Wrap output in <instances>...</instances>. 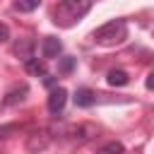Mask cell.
Wrapping results in <instances>:
<instances>
[{
  "mask_svg": "<svg viewBox=\"0 0 154 154\" xmlns=\"http://www.w3.org/2000/svg\"><path fill=\"white\" fill-rule=\"evenodd\" d=\"M123 142H118V140H113V142H106L103 147H99L96 149V154H123Z\"/></svg>",
  "mask_w": 154,
  "mask_h": 154,
  "instance_id": "cell-12",
  "label": "cell"
},
{
  "mask_svg": "<svg viewBox=\"0 0 154 154\" xmlns=\"http://www.w3.org/2000/svg\"><path fill=\"white\" fill-rule=\"evenodd\" d=\"M106 82H108L111 87H125V84L130 82V77H128L125 70H111V72L106 75Z\"/></svg>",
  "mask_w": 154,
  "mask_h": 154,
  "instance_id": "cell-9",
  "label": "cell"
},
{
  "mask_svg": "<svg viewBox=\"0 0 154 154\" xmlns=\"http://www.w3.org/2000/svg\"><path fill=\"white\" fill-rule=\"evenodd\" d=\"M75 106L77 108H89V106H94V101H96V94L91 91V89H87V87H82V89H77L75 91Z\"/></svg>",
  "mask_w": 154,
  "mask_h": 154,
  "instance_id": "cell-8",
  "label": "cell"
},
{
  "mask_svg": "<svg viewBox=\"0 0 154 154\" xmlns=\"http://www.w3.org/2000/svg\"><path fill=\"white\" fill-rule=\"evenodd\" d=\"M29 89H26V84H19V87H14L7 96H5V101H2V106H14V103H19L22 99H24V94H26Z\"/></svg>",
  "mask_w": 154,
  "mask_h": 154,
  "instance_id": "cell-10",
  "label": "cell"
},
{
  "mask_svg": "<svg viewBox=\"0 0 154 154\" xmlns=\"http://www.w3.org/2000/svg\"><path fill=\"white\" fill-rule=\"evenodd\" d=\"M0 154H2V149H0Z\"/></svg>",
  "mask_w": 154,
  "mask_h": 154,
  "instance_id": "cell-19",
  "label": "cell"
},
{
  "mask_svg": "<svg viewBox=\"0 0 154 154\" xmlns=\"http://www.w3.org/2000/svg\"><path fill=\"white\" fill-rule=\"evenodd\" d=\"M75 63H77V60H75L72 55L60 58V63H58V72H60V75H70V72L75 70Z\"/></svg>",
  "mask_w": 154,
  "mask_h": 154,
  "instance_id": "cell-13",
  "label": "cell"
},
{
  "mask_svg": "<svg viewBox=\"0 0 154 154\" xmlns=\"http://www.w3.org/2000/svg\"><path fill=\"white\" fill-rule=\"evenodd\" d=\"M22 125H17V123H10V125H2L0 128V137H10V132H17Z\"/></svg>",
  "mask_w": 154,
  "mask_h": 154,
  "instance_id": "cell-15",
  "label": "cell"
},
{
  "mask_svg": "<svg viewBox=\"0 0 154 154\" xmlns=\"http://www.w3.org/2000/svg\"><path fill=\"white\" fill-rule=\"evenodd\" d=\"M89 10H91V2L89 0H63V2H58L53 7V22L58 26H72Z\"/></svg>",
  "mask_w": 154,
  "mask_h": 154,
  "instance_id": "cell-1",
  "label": "cell"
},
{
  "mask_svg": "<svg viewBox=\"0 0 154 154\" xmlns=\"http://www.w3.org/2000/svg\"><path fill=\"white\" fill-rule=\"evenodd\" d=\"M65 103H67V89H65V87L51 89V94H48V111H51L53 116H58V113H63Z\"/></svg>",
  "mask_w": 154,
  "mask_h": 154,
  "instance_id": "cell-4",
  "label": "cell"
},
{
  "mask_svg": "<svg viewBox=\"0 0 154 154\" xmlns=\"http://www.w3.org/2000/svg\"><path fill=\"white\" fill-rule=\"evenodd\" d=\"M144 87H147L149 91H154V70L147 75V79H144Z\"/></svg>",
  "mask_w": 154,
  "mask_h": 154,
  "instance_id": "cell-17",
  "label": "cell"
},
{
  "mask_svg": "<svg viewBox=\"0 0 154 154\" xmlns=\"http://www.w3.org/2000/svg\"><path fill=\"white\" fill-rule=\"evenodd\" d=\"M24 67H26V72H29V75H36V77L41 75V77H46V65H43L38 58L26 60V63H24Z\"/></svg>",
  "mask_w": 154,
  "mask_h": 154,
  "instance_id": "cell-11",
  "label": "cell"
},
{
  "mask_svg": "<svg viewBox=\"0 0 154 154\" xmlns=\"http://www.w3.org/2000/svg\"><path fill=\"white\" fill-rule=\"evenodd\" d=\"M48 135L46 132H31L29 137H26V152H31V154H38V152H43L46 147H48Z\"/></svg>",
  "mask_w": 154,
  "mask_h": 154,
  "instance_id": "cell-5",
  "label": "cell"
},
{
  "mask_svg": "<svg viewBox=\"0 0 154 154\" xmlns=\"http://www.w3.org/2000/svg\"><path fill=\"white\" fill-rule=\"evenodd\" d=\"M38 7V0H17L14 2V10L17 12H31Z\"/></svg>",
  "mask_w": 154,
  "mask_h": 154,
  "instance_id": "cell-14",
  "label": "cell"
},
{
  "mask_svg": "<svg viewBox=\"0 0 154 154\" xmlns=\"http://www.w3.org/2000/svg\"><path fill=\"white\" fill-rule=\"evenodd\" d=\"M60 51H63L60 38H55V36H46V38H43V43H41V53H43V58L53 60V58L60 55Z\"/></svg>",
  "mask_w": 154,
  "mask_h": 154,
  "instance_id": "cell-6",
  "label": "cell"
},
{
  "mask_svg": "<svg viewBox=\"0 0 154 154\" xmlns=\"http://www.w3.org/2000/svg\"><path fill=\"white\" fill-rule=\"evenodd\" d=\"M96 125H91V123H77V125H70V128H65V135H70V140H75V142H89V140H94L96 137Z\"/></svg>",
  "mask_w": 154,
  "mask_h": 154,
  "instance_id": "cell-3",
  "label": "cell"
},
{
  "mask_svg": "<svg viewBox=\"0 0 154 154\" xmlns=\"http://www.w3.org/2000/svg\"><path fill=\"white\" fill-rule=\"evenodd\" d=\"M91 38L99 43V46H120L125 38H128V22L125 19H111L106 24H101L99 29H94Z\"/></svg>",
  "mask_w": 154,
  "mask_h": 154,
  "instance_id": "cell-2",
  "label": "cell"
},
{
  "mask_svg": "<svg viewBox=\"0 0 154 154\" xmlns=\"http://www.w3.org/2000/svg\"><path fill=\"white\" fill-rule=\"evenodd\" d=\"M7 38H10V29H7V24L0 22V43H5Z\"/></svg>",
  "mask_w": 154,
  "mask_h": 154,
  "instance_id": "cell-16",
  "label": "cell"
},
{
  "mask_svg": "<svg viewBox=\"0 0 154 154\" xmlns=\"http://www.w3.org/2000/svg\"><path fill=\"white\" fill-rule=\"evenodd\" d=\"M14 55H17L22 63L31 60V58H34V41H31V38H19V41L14 43Z\"/></svg>",
  "mask_w": 154,
  "mask_h": 154,
  "instance_id": "cell-7",
  "label": "cell"
},
{
  "mask_svg": "<svg viewBox=\"0 0 154 154\" xmlns=\"http://www.w3.org/2000/svg\"><path fill=\"white\" fill-rule=\"evenodd\" d=\"M46 84H48V87H53V84H55V79H53L51 75H46Z\"/></svg>",
  "mask_w": 154,
  "mask_h": 154,
  "instance_id": "cell-18",
  "label": "cell"
}]
</instances>
